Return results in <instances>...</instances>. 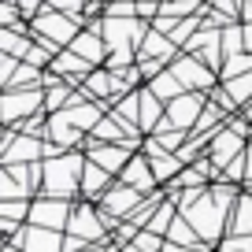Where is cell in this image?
<instances>
[{"label": "cell", "mask_w": 252, "mask_h": 252, "mask_svg": "<svg viewBox=\"0 0 252 252\" xmlns=\"http://www.w3.org/2000/svg\"><path fill=\"white\" fill-rule=\"evenodd\" d=\"M67 234L78 237V241H86V245H104L108 241V222H104V215H100V204H93V200L74 204Z\"/></svg>", "instance_id": "cell-3"}, {"label": "cell", "mask_w": 252, "mask_h": 252, "mask_svg": "<svg viewBox=\"0 0 252 252\" xmlns=\"http://www.w3.org/2000/svg\"><path fill=\"white\" fill-rule=\"evenodd\" d=\"M174 208H178V204H174V200H167V204H159V208H156V215H152V219H149V226H145V230H152V234L167 237V230H171V222L178 219V215H174Z\"/></svg>", "instance_id": "cell-19"}, {"label": "cell", "mask_w": 252, "mask_h": 252, "mask_svg": "<svg viewBox=\"0 0 252 252\" xmlns=\"http://www.w3.org/2000/svg\"><path fill=\"white\" fill-rule=\"evenodd\" d=\"M167 241H174V245H200V234H197V226H193L189 219H174L171 230H167Z\"/></svg>", "instance_id": "cell-18"}, {"label": "cell", "mask_w": 252, "mask_h": 252, "mask_svg": "<svg viewBox=\"0 0 252 252\" xmlns=\"http://www.w3.org/2000/svg\"><path fill=\"white\" fill-rule=\"evenodd\" d=\"M245 186L252 189V134H249V174H245Z\"/></svg>", "instance_id": "cell-24"}, {"label": "cell", "mask_w": 252, "mask_h": 252, "mask_svg": "<svg viewBox=\"0 0 252 252\" xmlns=\"http://www.w3.org/2000/svg\"><path fill=\"white\" fill-rule=\"evenodd\" d=\"M89 159L100 163L104 171L123 174L126 163L134 159V145H108V141H89Z\"/></svg>", "instance_id": "cell-9"}, {"label": "cell", "mask_w": 252, "mask_h": 252, "mask_svg": "<svg viewBox=\"0 0 252 252\" xmlns=\"http://www.w3.org/2000/svg\"><path fill=\"white\" fill-rule=\"evenodd\" d=\"M71 215H74V200L48 197V193L30 204V222L33 226H45V230H67L71 226Z\"/></svg>", "instance_id": "cell-5"}, {"label": "cell", "mask_w": 252, "mask_h": 252, "mask_svg": "<svg viewBox=\"0 0 252 252\" xmlns=\"http://www.w3.org/2000/svg\"><path fill=\"white\" fill-rule=\"evenodd\" d=\"M30 204L33 200H0V215H4V222H30Z\"/></svg>", "instance_id": "cell-20"}, {"label": "cell", "mask_w": 252, "mask_h": 252, "mask_svg": "<svg viewBox=\"0 0 252 252\" xmlns=\"http://www.w3.org/2000/svg\"><path fill=\"white\" fill-rule=\"evenodd\" d=\"M249 119H252V108H249Z\"/></svg>", "instance_id": "cell-26"}, {"label": "cell", "mask_w": 252, "mask_h": 252, "mask_svg": "<svg viewBox=\"0 0 252 252\" xmlns=\"http://www.w3.org/2000/svg\"><path fill=\"white\" fill-rule=\"evenodd\" d=\"M230 234L237 237H252V189L241 193L230 208Z\"/></svg>", "instance_id": "cell-15"}, {"label": "cell", "mask_w": 252, "mask_h": 252, "mask_svg": "<svg viewBox=\"0 0 252 252\" xmlns=\"http://www.w3.org/2000/svg\"><path fill=\"white\" fill-rule=\"evenodd\" d=\"M149 89H152V93L159 96V100H174V96H182V93H186V86H182V78H178V74L171 71V67H167L163 74H156V78L149 82Z\"/></svg>", "instance_id": "cell-16"}, {"label": "cell", "mask_w": 252, "mask_h": 252, "mask_svg": "<svg viewBox=\"0 0 252 252\" xmlns=\"http://www.w3.org/2000/svg\"><path fill=\"white\" fill-rule=\"evenodd\" d=\"M67 48H71V52H78L82 60L93 63V67H96V63H104V56H108V41H104L100 26H93V30H82Z\"/></svg>", "instance_id": "cell-13"}, {"label": "cell", "mask_w": 252, "mask_h": 252, "mask_svg": "<svg viewBox=\"0 0 252 252\" xmlns=\"http://www.w3.org/2000/svg\"><path fill=\"white\" fill-rule=\"evenodd\" d=\"M82 171H86V156H82V152H60V156H48L45 159L41 189H45L48 197L71 200L74 193H82Z\"/></svg>", "instance_id": "cell-1"}, {"label": "cell", "mask_w": 252, "mask_h": 252, "mask_svg": "<svg viewBox=\"0 0 252 252\" xmlns=\"http://www.w3.org/2000/svg\"><path fill=\"white\" fill-rule=\"evenodd\" d=\"M19 8H23L26 15H41V0H19Z\"/></svg>", "instance_id": "cell-23"}, {"label": "cell", "mask_w": 252, "mask_h": 252, "mask_svg": "<svg viewBox=\"0 0 252 252\" xmlns=\"http://www.w3.org/2000/svg\"><path fill=\"white\" fill-rule=\"evenodd\" d=\"M108 189H111V171H104L100 163L86 159V171H82V197L96 204V200H100Z\"/></svg>", "instance_id": "cell-14"}, {"label": "cell", "mask_w": 252, "mask_h": 252, "mask_svg": "<svg viewBox=\"0 0 252 252\" xmlns=\"http://www.w3.org/2000/svg\"><path fill=\"white\" fill-rule=\"evenodd\" d=\"M171 71L178 74L182 86L193 89V93H200V89H212V86H215L212 67H204V60H200V56H186V60H174Z\"/></svg>", "instance_id": "cell-10"}, {"label": "cell", "mask_w": 252, "mask_h": 252, "mask_svg": "<svg viewBox=\"0 0 252 252\" xmlns=\"http://www.w3.org/2000/svg\"><path fill=\"white\" fill-rule=\"evenodd\" d=\"M0 45H4V52H8V56H19V60H26V56H30V48H33V41H30V37H19V30H8V26H4V33H0Z\"/></svg>", "instance_id": "cell-17"}, {"label": "cell", "mask_w": 252, "mask_h": 252, "mask_svg": "<svg viewBox=\"0 0 252 252\" xmlns=\"http://www.w3.org/2000/svg\"><path fill=\"white\" fill-rule=\"evenodd\" d=\"M230 208H234V204L219 200L212 189H208V193H200V197L189 204L186 219L197 226L200 241H208V249H215V241L222 237V230H230Z\"/></svg>", "instance_id": "cell-2"}, {"label": "cell", "mask_w": 252, "mask_h": 252, "mask_svg": "<svg viewBox=\"0 0 252 252\" xmlns=\"http://www.w3.org/2000/svg\"><path fill=\"white\" fill-rule=\"evenodd\" d=\"M145 156H149V163H152V171H156V178H159V182L178 178V174H182V167H186V159H182L178 152L163 149V145H159L156 137H152V141H145Z\"/></svg>", "instance_id": "cell-11"}, {"label": "cell", "mask_w": 252, "mask_h": 252, "mask_svg": "<svg viewBox=\"0 0 252 252\" xmlns=\"http://www.w3.org/2000/svg\"><path fill=\"white\" fill-rule=\"evenodd\" d=\"M33 111H45V86L8 89V93H4V123L8 126H19L23 119H30Z\"/></svg>", "instance_id": "cell-6"}, {"label": "cell", "mask_w": 252, "mask_h": 252, "mask_svg": "<svg viewBox=\"0 0 252 252\" xmlns=\"http://www.w3.org/2000/svg\"><path fill=\"white\" fill-rule=\"evenodd\" d=\"M119 182L134 186L137 193H152V189L159 186V178H156V171H152V163H149L145 152H134V159L126 163V171H123V178H119Z\"/></svg>", "instance_id": "cell-12"}, {"label": "cell", "mask_w": 252, "mask_h": 252, "mask_svg": "<svg viewBox=\"0 0 252 252\" xmlns=\"http://www.w3.org/2000/svg\"><path fill=\"white\" fill-rule=\"evenodd\" d=\"M4 252H23V249H19L15 241H8V245H4Z\"/></svg>", "instance_id": "cell-25"}, {"label": "cell", "mask_w": 252, "mask_h": 252, "mask_svg": "<svg viewBox=\"0 0 252 252\" xmlns=\"http://www.w3.org/2000/svg\"><path fill=\"white\" fill-rule=\"evenodd\" d=\"M48 8H52V11H67V15H74V11L82 8V0H48Z\"/></svg>", "instance_id": "cell-22"}, {"label": "cell", "mask_w": 252, "mask_h": 252, "mask_svg": "<svg viewBox=\"0 0 252 252\" xmlns=\"http://www.w3.org/2000/svg\"><path fill=\"white\" fill-rule=\"evenodd\" d=\"M33 33L37 37H45V41H52V45H71L74 37H78V19L74 15H67V11H41V15H33Z\"/></svg>", "instance_id": "cell-4"}, {"label": "cell", "mask_w": 252, "mask_h": 252, "mask_svg": "<svg viewBox=\"0 0 252 252\" xmlns=\"http://www.w3.org/2000/svg\"><path fill=\"white\" fill-rule=\"evenodd\" d=\"M204 115V96L200 93H182L174 100H167V119L159 123V130L174 126V130H193L197 119Z\"/></svg>", "instance_id": "cell-7"}, {"label": "cell", "mask_w": 252, "mask_h": 252, "mask_svg": "<svg viewBox=\"0 0 252 252\" xmlns=\"http://www.w3.org/2000/svg\"><path fill=\"white\" fill-rule=\"evenodd\" d=\"M226 93L234 96V104L252 100V71H249V74H241V78H226Z\"/></svg>", "instance_id": "cell-21"}, {"label": "cell", "mask_w": 252, "mask_h": 252, "mask_svg": "<svg viewBox=\"0 0 252 252\" xmlns=\"http://www.w3.org/2000/svg\"><path fill=\"white\" fill-rule=\"evenodd\" d=\"M11 241H15L23 252H63V241H67V237H63V230H45V226L26 222Z\"/></svg>", "instance_id": "cell-8"}]
</instances>
